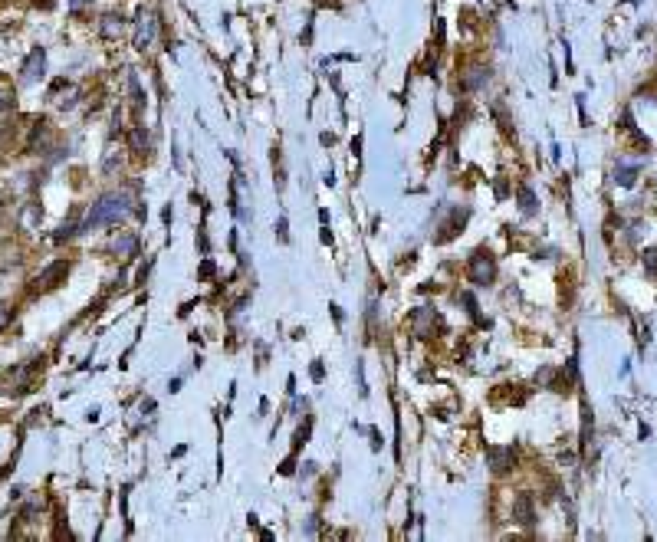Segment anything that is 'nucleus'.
<instances>
[{
	"label": "nucleus",
	"mask_w": 657,
	"mask_h": 542,
	"mask_svg": "<svg viewBox=\"0 0 657 542\" xmlns=\"http://www.w3.org/2000/svg\"><path fill=\"white\" fill-rule=\"evenodd\" d=\"M171 217H174V214H171V204H168V207L162 210V220H164V224H168V227H171Z\"/></svg>",
	"instance_id": "nucleus-26"
},
{
	"label": "nucleus",
	"mask_w": 657,
	"mask_h": 542,
	"mask_svg": "<svg viewBox=\"0 0 657 542\" xmlns=\"http://www.w3.org/2000/svg\"><path fill=\"white\" fill-rule=\"evenodd\" d=\"M128 92H132V105H135V112H142L145 109V92H142V83H138V76H128Z\"/></svg>",
	"instance_id": "nucleus-15"
},
{
	"label": "nucleus",
	"mask_w": 657,
	"mask_h": 542,
	"mask_svg": "<svg viewBox=\"0 0 657 542\" xmlns=\"http://www.w3.org/2000/svg\"><path fill=\"white\" fill-rule=\"evenodd\" d=\"M309 434H313V418H306V424L293 434V454H299V447H303V444H309Z\"/></svg>",
	"instance_id": "nucleus-16"
},
{
	"label": "nucleus",
	"mask_w": 657,
	"mask_h": 542,
	"mask_svg": "<svg viewBox=\"0 0 657 542\" xmlns=\"http://www.w3.org/2000/svg\"><path fill=\"white\" fill-rule=\"evenodd\" d=\"M486 457H490V470H493V474H510L516 464L513 447H490Z\"/></svg>",
	"instance_id": "nucleus-9"
},
{
	"label": "nucleus",
	"mask_w": 657,
	"mask_h": 542,
	"mask_svg": "<svg viewBox=\"0 0 657 542\" xmlns=\"http://www.w3.org/2000/svg\"><path fill=\"white\" fill-rule=\"evenodd\" d=\"M10 323H13V309H10V306H0V332H4Z\"/></svg>",
	"instance_id": "nucleus-21"
},
{
	"label": "nucleus",
	"mask_w": 657,
	"mask_h": 542,
	"mask_svg": "<svg viewBox=\"0 0 657 542\" xmlns=\"http://www.w3.org/2000/svg\"><path fill=\"white\" fill-rule=\"evenodd\" d=\"M279 474H283V476H293L296 474V454H289L283 464H279Z\"/></svg>",
	"instance_id": "nucleus-19"
},
{
	"label": "nucleus",
	"mask_w": 657,
	"mask_h": 542,
	"mask_svg": "<svg viewBox=\"0 0 657 542\" xmlns=\"http://www.w3.org/2000/svg\"><path fill=\"white\" fill-rule=\"evenodd\" d=\"M355 378H358V395L368 398V385H365V365L362 361H355Z\"/></svg>",
	"instance_id": "nucleus-18"
},
{
	"label": "nucleus",
	"mask_w": 657,
	"mask_h": 542,
	"mask_svg": "<svg viewBox=\"0 0 657 542\" xmlns=\"http://www.w3.org/2000/svg\"><path fill=\"white\" fill-rule=\"evenodd\" d=\"M89 4H92V0H69V10H73V13H83Z\"/></svg>",
	"instance_id": "nucleus-24"
},
{
	"label": "nucleus",
	"mask_w": 657,
	"mask_h": 542,
	"mask_svg": "<svg viewBox=\"0 0 657 542\" xmlns=\"http://www.w3.org/2000/svg\"><path fill=\"white\" fill-rule=\"evenodd\" d=\"M112 250L119 253V257H125V253H128V257H135V250H138V237H135V234H119V237L112 240Z\"/></svg>",
	"instance_id": "nucleus-13"
},
{
	"label": "nucleus",
	"mask_w": 657,
	"mask_h": 542,
	"mask_svg": "<svg viewBox=\"0 0 657 542\" xmlns=\"http://www.w3.org/2000/svg\"><path fill=\"white\" fill-rule=\"evenodd\" d=\"M329 309H332V315H335V323H342V319H345V315H342V309H339V306H329Z\"/></svg>",
	"instance_id": "nucleus-28"
},
{
	"label": "nucleus",
	"mask_w": 657,
	"mask_h": 542,
	"mask_svg": "<svg viewBox=\"0 0 657 542\" xmlns=\"http://www.w3.org/2000/svg\"><path fill=\"white\" fill-rule=\"evenodd\" d=\"M467 279L474 286H490L496 279V260L490 250H474L470 253V263H467Z\"/></svg>",
	"instance_id": "nucleus-3"
},
{
	"label": "nucleus",
	"mask_w": 657,
	"mask_h": 542,
	"mask_svg": "<svg viewBox=\"0 0 657 542\" xmlns=\"http://www.w3.org/2000/svg\"><path fill=\"white\" fill-rule=\"evenodd\" d=\"M122 30H125L122 13H105V17H99V37L102 40H119Z\"/></svg>",
	"instance_id": "nucleus-11"
},
{
	"label": "nucleus",
	"mask_w": 657,
	"mask_h": 542,
	"mask_svg": "<svg viewBox=\"0 0 657 542\" xmlns=\"http://www.w3.org/2000/svg\"><path fill=\"white\" fill-rule=\"evenodd\" d=\"M148 132H145V125H132V132H128V148H132L135 155H145L148 152Z\"/></svg>",
	"instance_id": "nucleus-12"
},
{
	"label": "nucleus",
	"mask_w": 657,
	"mask_h": 542,
	"mask_svg": "<svg viewBox=\"0 0 657 542\" xmlns=\"http://www.w3.org/2000/svg\"><path fill=\"white\" fill-rule=\"evenodd\" d=\"M277 237L283 240V243H289V224H286V217L277 220Z\"/></svg>",
	"instance_id": "nucleus-22"
},
{
	"label": "nucleus",
	"mask_w": 657,
	"mask_h": 542,
	"mask_svg": "<svg viewBox=\"0 0 657 542\" xmlns=\"http://www.w3.org/2000/svg\"><path fill=\"white\" fill-rule=\"evenodd\" d=\"M434 325H438V313L428 309V306H421V309L411 313V329H414L418 339H430V335H434Z\"/></svg>",
	"instance_id": "nucleus-7"
},
{
	"label": "nucleus",
	"mask_w": 657,
	"mask_h": 542,
	"mask_svg": "<svg viewBox=\"0 0 657 542\" xmlns=\"http://www.w3.org/2000/svg\"><path fill=\"white\" fill-rule=\"evenodd\" d=\"M135 200H128L125 194H102V198L95 200L92 207H89V214H86V220L79 224L83 227V234L86 230H95V227H105V224H119V220H125L128 214H138V207H132Z\"/></svg>",
	"instance_id": "nucleus-1"
},
{
	"label": "nucleus",
	"mask_w": 657,
	"mask_h": 542,
	"mask_svg": "<svg viewBox=\"0 0 657 542\" xmlns=\"http://www.w3.org/2000/svg\"><path fill=\"white\" fill-rule=\"evenodd\" d=\"M467 217H470V207H454L450 210V217L440 224V234H434V243H447V240H454L464 230V224H467Z\"/></svg>",
	"instance_id": "nucleus-6"
},
{
	"label": "nucleus",
	"mask_w": 657,
	"mask_h": 542,
	"mask_svg": "<svg viewBox=\"0 0 657 542\" xmlns=\"http://www.w3.org/2000/svg\"><path fill=\"white\" fill-rule=\"evenodd\" d=\"M152 411H155V401H152V398L142 401V414H152Z\"/></svg>",
	"instance_id": "nucleus-27"
},
{
	"label": "nucleus",
	"mask_w": 657,
	"mask_h": 542,
	"mask_svg": "<svg viewBox=\"0 0 657 542\" xmlns=\"http://www.w3.org/2000/svg\"><path fill=\"white\" fill-rule=\"evenodd\" d=\"M323 243H332V234H329V224H323Z\"/></svg>",
	"instance_id": "nucleus-29"
},
{
	"label": "nucleus",
	"mask_w": 657,
	"mask_h": 542,
	"mask_svg": "<svg viewBox=\"0 0 657 542\" xmlns=\"http://www.w3.org/2000/svg\"><path fill=\"white\" fill-rule=\"evenodd\" d=\"M309 375H313V381H315V385H319V381L325 378V368H323V361H319V359H315L313 365H309Z\"/></svg>",
	"instance_id": "nucleus-20"
},
{
	"label": "nucleus",
	"mask_w": 657,
	"mask_h": 542,
	"mask_svg": "<svg viewBox=\"0 0 657 542\" xmlns=\"http://www.w3.org/2000/svg\"><path fill=\"white\" fill-rule=\"evenodd\" d=\"M368 434H372V450H381V430H378V428H372Z\"/></svg>",
	"instance_id": "nucleus-25"
},
{
	"label": "nucleus",
	"mask_w": 657,
	"mask_h": 542,
	"mask_svg": "<svg viewBox=\"0 0 657 542\" xmlns=\"http://www.w3.org/2000/svg\"><path fill=\"white\" fill-rule=\"evenodd\" d=\"M513 519L519 526H533L536 523V506H533V496L529 493H519L513 500Z\"/></svg>",
	"instance_id": "nucleus-10"
},
{
	"label": "nucleus",
	"mask_w": 657,
	"mask_h": 542,
	"mask_svg": "<svg viewBox=\"0 0 657 542\" xmlns=\"http://www.w3.org/2000/svg\"><path fill=\"white\" fill-rule=\"evenodd\" d=\"M214 273H217V267H214V260H204V263H200V279H210V276H214Z\"/></svg>",
	"instance_id": "nucleus-23"
},
{
	"label": "nucleus",
	"mask_w": 657,
	"mask_h": 542,
	"mask_svg": "<svg viewBox=\"0 0 657 542\" xmlns=\"http://www.w3.org/2000/svg\"><path fill=\"white\" fill-rule=\"evenodd\" d=\"M519 210H523L526 217L536 214V198H533V191L526 188V184H519Z\"/></svg>",
	"instance_id": "nucleus-17"
},
{
	"label": "nucleus",
	"mask_w": 657,
	"mask_h": 542,
	"mask_svg": "<svg viewBox=\"0 0 657 542\" xmlns=\"http://www.w3.org/2000/svg\"><path fill=\"white\" fill-rule=\"evenodd\" d=\"M43 76H47V49L33 47L27 53V59H23V66H20V83H23V86H33V83H40Z\"/></svg>",
	"instance_id": "nucleus-4"
},
{
	"label": "nucleus",
	"mask_w": 657,
	"mask_h": 542,
	"mask_svg": "<svg viewBox=\"0 0 657 542\" xmlns=\"http://www.w3.org/2000/svg\"><path fill=\"white\" fill-rule=\"evenodd\" d=\"M155 33H158V17L155 13H138V23H135V49L145 53V49L155 43Z\"/></svg>",
	"instance_id": "nucleus-5"
},
{
	"label": "nucleus",
	"mask_w": 657,
	"mask_h": 542,
	"mask_svg": "<svg viewBox=\"0 0 657 542\" xmlns=\"http://www.w3.org/2000/svg\"><path fill=\"white\" fill-rule=\"evenodd\" d=\"M76 234H83V227H79L76 220H66V224H63V227L53 234V243H66V240H73Z\"/></svg>",
	"instance_id": "nucleus-14"
},
{
	"label": "nucleus",
	"mask_w": 657,
	"mask_h": 542,
	"mask_svg": "<svg viewBox=\"0 0 657 542\" xmlns=\"http://www.w3.org/2000/svg\"><path fill=\"white\" fill-rule=\"evenodd\" d=\"M66 276H69V260H56V263H49V267H43L33 276V283H30L27 293L30 296L53 293V289H59V286L66 283Z\"/></svg>",
	"instance_id": "nucleus-2"
},
{
	"label": "nucleus",
	"mask_w": 657,
	"mask_h": 542,
	"mask_svg": "<svg viewBox=\"0 0 657 542\" xmlns=\"http://www.w3.org/2000/svg\"><path fill=\"white\" fill-rule=\"evenodd\" d=\"M486 83H490V66H470L467 73H460L457 89L467 95V92H480Z\"/></svg>",
	"instance_id": "nucleus-8"
}]
</instances>
